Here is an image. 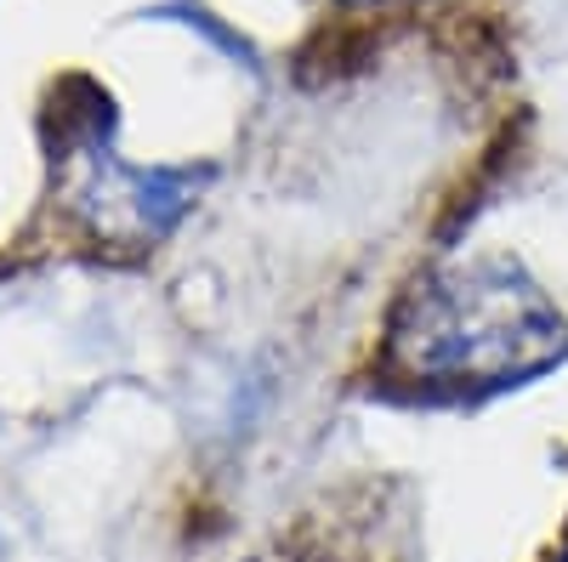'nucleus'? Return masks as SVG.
Returning a JSON list of instances; mask_svg holds the SVG:
<instances>
[{
  "label": "nucleus",
  "mask_w": 568,
  "mask_h": 562,
  "mask_svg": "<svg viewBox=\"0 0 568 562\" xmlns=\"http://www.w3.org/2000/svg\"><path fill=\"white\" fill-rule=\"evenodd\" d=\"M568 318L511 256L444 262L398 302L387 358L420 387H517L557 369Z\"/></svg>",
  "instance_id": "f257e3e1"
}]
</instances>
